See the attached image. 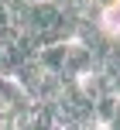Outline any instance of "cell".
<instances>
[{
    "instance_id": "obj_1",
    "label": "cell",
    "mask_w": 120,
    "mask_h": 130,
    "mask_svg": "<svg viewBox=\"0 0 120 130\" xmlns=\"http://www.w3.org/2000/svg\"><path fill=\"white\" fill-rule=\"evenodd\" d=\"M24 4H45V0H24Z\"/></svg>"
}]
</instances>
